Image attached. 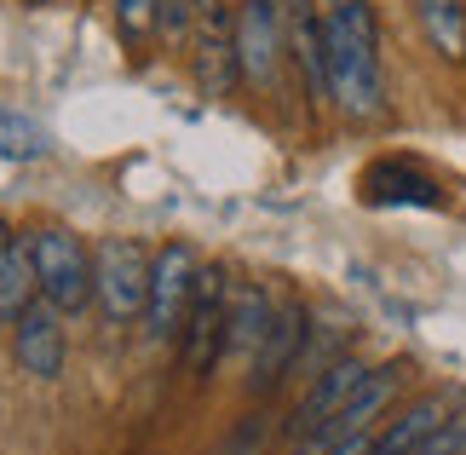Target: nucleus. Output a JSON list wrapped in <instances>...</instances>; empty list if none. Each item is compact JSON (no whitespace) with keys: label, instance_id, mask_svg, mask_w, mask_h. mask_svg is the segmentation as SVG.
Masks as SVG:
<instances>
[{"label":"nucleus","instance_id":"f257e3e1","mask_svg":"<svg viewBox=\"0 0 466 455\" xmlns=\"http://www.w3.org/2000/svg\"><path fill=\"white\" fill-rule=\"evenodd\" d=\"M35 253V283H41V300L58 305V312H81L86 300H98V277H93V253L81 248V236L69 231H35L29 236Z\"/></svg>","mask_w":466,"mask_h":455},{"label":"nucleus","instance_id":"f03ea898","mask_svg":"<svg viewBox=\"0 0 466 455\" xmlns=\"http://www.w3.org/2000/svg\"><path fill=\"white\" fill-rule=\"evenodd\" d=\"M93 277H98V305L110 323H133L145 317V300H150V260L133 236H110L98 243L93 253Z\"/></svg>","mask_w":466,"mask_h":455},{"label":"nucleus","instance_id":"7ed1b4c3","mask_svg":"<svg viewBox=\"0 0 466 455\" xmlns=\"http://www.w3.org/2000/svg\"><path fill=\"white\" fill-rule=\"evenodd\" d=\"M196 277H202V265H196V253L185 243H167L150 260V300H145V329L156 340H178L190 317V300H196Z\"/></svg>","mask_w":466,"mask_h":455},{"label":"nucleus","instance_id":"20e7f679","mask_svg":"<svg viewBox=\"0 0 466 455\" xmlns=\"http://www.w3.org/2000/svg\"><path fill=\"white\" fill-rule=\"evenodd\" d=\"M230 283H225V271L213 265L196 277V300H190V317H185V329H178V346H185V369L190 375H208L213 363H219L225 352V335H230Z\"/></svg>","mask_w":466,"mask_h":455},{"label":"nucleus","instance_id":"39448f33","mask_svg":"<svg viewBox=\"0 0 466 455\" xmlns=\"http://www.w3.org/2000/svg\"><path fill=\"white\" fill-rule=\"evenodd\" d=\"M403 375H409V363H380V369H369V380L357 387L351 404L339 409V415H334V421L322 427V432H311V439L299 444V450H306V455H329L339 439H351V432H369V427H374V415H380V409L391 404V398L403 392Z\"/></svg>","mask_w":466,"mask_h":455},{"label":"nucleus","instance_id":"423d86ee","mask_svg":"<svg viewBox=\"0 0 466 455\" xmlns=\"http://www.w3.org/2000/svg\"><path fill=\"white\" fill-rule=\"evenodd\" d=\"M282 52V6L277 0H242L237 6V69L242 81L271 87Z\"/></svg>","mask_w":466,"mask_h":455},{"label":"nucleus","instance_id":"0eeeda50","mask_svg":"<svg viewBox=\"0 0 466 455\" xmlns=\"http://www.w3.org/2000/svg\"><path fill=\"white\" fill-rule=\"evenodd\" d=\"M363 380H369V363H363V357H339V363H329V369H322V375L311 380V392L299 398V409H294L289 432H294L299 444H306L311 432H322V427H329V421H334L339 409L351 404V398H357V387H363Z\"/></svg>","mask_w":466,"mask_h":455},{"label":"nucleus","instance_id":"6e6552de","mask_svg":"<svg viewBox=\"0 0 466 455\" xmlns=\"http://www.w3.org/2000/svg\"><path fill=\"white\" fill-rule=\"evenodd\" d=\"M64 312L58 305H29L24 317L12 323V352H17V369L35 375V380H58L64 375Z\"/></svg>","mask_w":466,"mask_h":455},{"label":"nucleus","instance_id":"1a4fd4ad","mask_svg":"<svg viewBox=\"0 0 466 455\" xmlns=\"http://www.w3.org/2000/svg\"><path fill=\"white\" fill-rule=\"evenodd\" d=\"M299 346H306V312H299V300H282L271 312L265 346L254 352V387H259V398L282 387V375L299 363Z\"/></svg>","mask_w":466,"mask_h":455},{"label":"nucleus","instance_id":"9d476101","mask_svg":"<svg viewBox=\"0 0 466 455\" xmlns=\"http://www.w3.org/2000/svg\"><path fill=\"white\" fill-rule=\"evenodd\" d=\"M41 283H35V253L6 220H0V323H17L35 305Z\"/></svg>","mask_w":466,"mask_h":455},{"label":"nucleus","instance_id":"9b49d317","mask_svg":"<svg viewBox=\"0 0 466 455\" xmlns=\"http://www.w3.org/2000/svg\"><path fill=\"white\" fill-rule=\"evenodd\" d=\"M289 41H294V64L306 69V93L311 104H329V47H322V12H311V0H289Z\"/></svg>","mask_w":466,"mask_h":455},{"label":"nucleus","instance_id":"f8f14e48","mask_svg":"<svg viewBox=\"0 0 466 455\" xmlns=\"http://www.w3.org/2000/svg\"><path fill=\"white\" fill-rule=\"evenodd\" d=\"M450 421V404H443V398L432 392V398H415V404H409L398 421H391L386 432H374V444H369V455H409L415 444H426L432 439V432Z\"/></svg>","mask_w":466,"mask_h":455},{"label":"nucleus","instance_id":"ddd939ff","mask_svg":"<svg viewBox=\"0 0 466 455\" xmlns=\"http://www.w3.org/2000/svg\"><path fill=\"white\" fill-rule=\"evenodd\" d=\"M363 196L374 208H386V202H415V208H443V191L432 185L426 173L415 168H403V161H380V168H369L363 179Z\"/></svg>","mask_w":466,"mask_h":455},{"label":"nucleus","instance_id":"4468645a","mask_svg":"<svg viewBox=\"0 0 466 455\" xmlns=\"http://www.w3.org/2000/svg\"><path fill=\"white\" fill-rule=\"evenodd\" d=\"M265 329H271V305H265L259 288H242V295L230 300V335H225V352L254 357L259 346H265Z\"/></svg>","mask_w":466,"mask_h":455},{"label":"nucleus","instance_id":"2eb2a0df","mask_svg":"<svg viewBox=\"0 0 466 455\" xmlns=\"http://www.w3.org/2000/svg\"><path fill=\"white\" fill-rule=\"evenodd\" d=\"M415 17L443 58H466V12L461 0H415Z\"/></svg>","mask_w":466,"mask_h":455},{"label":"nucleus","instance_id":"dca6fc26","mask_svg":"<svg viewBox=\"0 0 466 455\" xmlns=\"http://www.w3.org/2000/svg\"><path fill=\"white\" fill-rule=\"evenodd\" d=\"M0 156H6V161H41L46 156V133L29 116L0 110Z\"/></svg>","mask_w":466,"mask_h":455},{"label":"nucleus","instance_id":"f3484780","mask_svg":"<svg viewBox=\"0 0 466 455\" xmlns=\"http://www.w3.org/2000/svg\"><path fill=\"white\" fill-rule=\"evenodd\" d=\"M116 17L133 41H145L150 29H161V0H116Z\"/></svg>","mask_w":466,"mask_h":455},{"label":"nucleus","instance_id":"a211bd4d","mask_svg":"<svg viewBox=\"0 0 466 455\" xmlns=\"http://www.w3.org/2000/svg\"><path fill=\"white\" fill-rule=\"evenodd\" d=\"M213 12H225V0H196V17H213Z\"/></svg>","mask_w":466,"mask_h":455}]
</instances>
